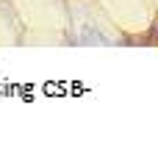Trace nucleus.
I'll use <instances>...</instances> for the list:
<instances>
[{
    "label": "nucleus",
    "mask_w": 158,
    "mask_h": 158,
    "mask_svg": "<svg viewBox=\"0 0 158 158\" xmlns=\"http://www.w3.org/2000/svg\"><path fill=\"white\" fill-rule=\"evenodd\" d=\"M147 44H158V19L153 25V31H150V36H147Z\"/></svg>",
    "instance_id": "nucleus-1"
}]
</instances>
